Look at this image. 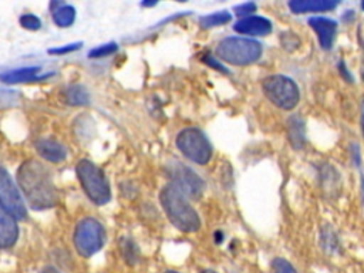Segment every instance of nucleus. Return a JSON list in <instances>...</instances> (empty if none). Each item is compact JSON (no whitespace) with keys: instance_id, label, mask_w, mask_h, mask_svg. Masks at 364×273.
I'll return each mask as SVG.
<instances>
[{"instance_id":"f257e3e1","label":"nucleus","mask_w":364,"mask_h":273,"mask_svg":"<svg viewBox=\"0 0 364 273\" xmlns=\"http://www.w3.org/2000/svg\"><path fill=\"white\" fill-rule=\"evenodd\" d=\"M17 185L33 209L44 210L57 205L58 195L51 173L40 161L27 159L18 166Z\"/></svg>"},{"instance_id":"f03ea898","label":"nucleus","mask_w":364,"mask_h":273,"mask_svg":"<svg viewBox=\"0 0 364 273\" xmlns=\"http://www.w3.org/2000/svg\"><path fill=\"white\" fill-rule=\"evenodd\" d=\"M159 200L168 219L178 230L185 233H193L199 230L200 219L196 210L189 205L186 196L172 183L162 188Z\"/></svg>"},{"instance_id":"7ed1b4c3","label":"nucleus","mask_w":364,"mask_h":273,"mask_svg":"<svg viewBox=\"0 0 364 273\" xmlns=\"http://www.w3.org/2000/svg\"><path fill=\"white\" fill-rule=\"evenodd\" d=\"M75 172L82 191L95 205H105L111 199V188L104 172L90 159H81Z\"/></svg>"},{"instance_id":"20e7f679","label":"nucleus","mask_w":364,"mask_h":273,"mask_svg":"<svg viewBox=\"0 0 364 273\" xmlns=\"http://www.w3.org/2000/svg\"><path fill=\"white\" fill-rule=\"evenodd\" d=\"M260 54V43L245 37H226L216 47L218 58L232 65L252 64L259 60Z\"/></svg>"},{"instance_id":"39448f33","label":"nucleus","mask_w":364,"mask_h":273,"mask_svg":"<svg viewBox=\"0 0 364 273\" xmlns=\"http://www.w3.org/2000/svg\"><path fill=\"white\" fill-rule=\"evenodd\" d=\"M73 242L80 256L90 257L104 246L105 229L95 218H84L75 226Z\"/></svg>"},{"instance_id":"423d86ee","label":"nucleus","mask_w":364,"mask_h":273,"mask_svg":"<svg viewBox=\"0 0 364 273\" xmlns=\"http://www.w3.org/2000/svg\"><path fill=\"white\" fill-rule=\"evenodd\" d=\"M262 88L269 101L282 109L294 108L300 98L296 82L284 75L266 77L262 82Z\"/></svg>"},{"instance_id":"0eeeda50","label":"nucleus","mask_w":364,"mask_h":273,"mask_svg":"<svg viewBox=\"0 0 364 273\" xmlns=\"http://www.w3.org/2000/svg\"><path fill=\"white\" fill-rule=\"evenodd\" d=\"M176 146L189 161L205 165L212 158V145L198 128H185L176 136Z\"/></svg>"},{"instance_id":"6e6552de","label":"nucleus","mask_w":364,"mask_h":273,"mask_svg":"<svg viewBox=\"0 0 364 273\" xmlns=\"http://www.w3.org/2000/svg\"><path fill=\"white\" fill-rule=\"evenodd\" d=\"M168 173L171 178V183L178 191H181L186 198L198 199L202 196L205 183L202 178L198 173H195L191 168L176 162L168 168Z\"/></svg>"},{"instance_id":"1a4fd4ad","label":"nucleus","mask_w":364,"mask_h":273,"mask_svg":"<svg viewBox=\"0 0 364 273\" xmlns=\"http://www.w3.org/2000/svg\"><path fill=\"white\" fill-rule=\"evenodd\" d=\"M0 203L6 208L17 220H23L27 216V208L24 200L17 189V185L13 182L10 173L0 168Z\"/></svg>"},{"instance_id":"9d476101","label":"nucleus","mask_w":364,"mask_h":273,"mask_svg":"<svg viewBox=\"0 0 364 273\" xmlns=\"http://www.w3.org/2000/svg\"><path fill=\"white\" fill-rule=\"evenodd\" d=\"M18 239L17 219L0 203V249L11 247Z\"/></svg>"},{"instance_id":"9b49d317","label":"nucleus","mask_w":364,"mask_h":273,"mask_svg":"<svg viewBox=\"0 0 364 273\" xmlns=\"http://www.w3.org/2000/svg\"><path fill=\"white\" fill-rule=\"evenodd\" d=\"M233 28L240 34H249V36H267L272 31V24L264 17L257 16H249L245 18H240L237 23H235Z\"/></svg>"},{"instance_id":"f8f14e48","label":"nucleus","mask_w":364,"mask_h":273,"mask_svg":"<svg viewBox=\"0 0 364 273\" xmlns=\"http://www.w3.org/2000/svg\"><path fill=\"white\" fill-rule=\"evenodd\" d=\"M309 23L311 28L316 31L320 46L323 48H330L336 36V28H337L336 21L324 17H313L309 20Z\"/></svg>"},{"instance_id":"ddd939ff","label":"nucleus","mask_w":364,"mask_h":273,"mask_svg":"<svg viewBox=\"0 0 364 273\" xmlns=\"http://www.w3.org/2000/svg\"><path fill=\"white\" fill-rule=\"evenodd\" d=\"M36 149L38 155L53 164H58L67 158V151L65 148L53 139H41L36 144Z\"/></svg>"},{"instance_id":"4468645a","label":"nucleus","mask_w":364,"mask_h":273,"mask_svg":"<svg viewBox=\"0 0 364 273\" xmlns=\"http://www.w3.org/2000/svg\"><path fill=\"white\" fill-rule=\"evenodd\" d=\"M41 68L40 67H21L17 70H10L3 74H0V80L6 84H20L27 81H37L43 80L44 77L40 75Z\"/></svg>"},{"instance_id":"2eb2a0df","label":"nucleus","mask_w":364,"mask_h":273,"mask_svg":"<svg viewBox=\"0 0 364 273\" xmlns=\"http://www.w3.org/2000/svg\"><path fill=\"white\" fill-rule=\"evenodd\" d=\"M337 6V1L330 0H297L290 1L289 7L293 13H311V11H324Z\"/></svg>"},{"instance_id":"dca6fc26","label":"nucleus","mask_w":364,"mask_h":273,"mask_svg":"<svg viewBox=\"0 0 364 273\" xmlns=\"http://www.w3.org/2000/svg\"><path fill=\"white\" fill-rule=\"evenodd\" d=\"M53 20L58 27H70L75 20V9L65 3H51Z\"/></svg>"},{"instance_id":"f3484780","label":"nucleus","mask_w":364,"mask_h":273,"mask_svg":"<svg viewBox=\"0 0 364 273\" xmlns=\"http://www.w3.org/2000/svg\"><path fill=\"white\" fill-rule=\"evenodd\" d=\"M65 101L70 105H85L90 102V95L84 87L71 85L65 90Z\"/></svg>"},{"instance_id":"a211bd4d","label":"nucleus","mask_w":364,"mask_h":273,"mask_svg":"<svg viewBox=\"0 0 364 273\" xmlns=\"http://www.w3.org/2000/svg\"><path fill=\"white\" fill-rule=\"evenodd\" d=\"M289 138L296 148H300L304 142V127L300 118L293 117L289 121Z\"/></svg>"},{"instance_id":"6ab92c4d","label":"nucleus","mask_w":364,"mask_h":273,"mask_svg":"<svg viewBox=\"0 0 364 273\" xmlns=\"http://www.w3.org/2000/svg\"><path fill=\"white\" fill-rule=\"evenodd\" d=\"M230 18H232V16L228 11H216V13H212V14H208V16L202 17L199 20V24L203 28H210V27L226 24L228 21H230Z\"/></svg>"},{"instance_id":"aec40b11","label":"nucleus","mask_w":364,"mask_h":273,"mask_svg":"<svg viewBox=\"0 0 364 273\" xmlns=\"http://www.w3.org/2000/svg\"><path fill=\"white\" fill-rule=\"evenodd\" d=\"M117 50H118V46L115 43H108V44H102L100 47L92 48L88 53V57L90 58H104V57H108V55L114 54Z\"/></svg>"},{"instance_id":"412c9836","label":"nucleus","mask_w":364,"mask_h":273,"mask_svg":"<svg viewBox=\"0 0 364 273\" xmlns=\"http://www.w3.org/2000/svg\"><path fill=\"white\" fill-rule=\"evenodd\" d=\"M18 23L23 28L30 30V31H36L41 27V20L36 14H31V13L21 14L18 18Z\"/></svg>"},{"instance_id":"4be33fe9","label":"nucleus","mask_w":364,"mask_h":273,"mask_svg":"<svg viewBox=\"0 0 364 273\" xmlns=\"http://www.w3.org/2000/svg\"><path fill=\"white\" fill-rule=\"evenodd\" d=\"M272 269L274 273H296L294 267L284 259H274L272 263Z\"/></svg>"},{"instance_id":"5701e85b","label":"nucleus","mask_w":364,"mask_h":273,"mask_svg":"<svg viewBox=\"0 0 364 273\" xmlns=\"http://www.w3.org/2000/svg\"><path fill=\"white\" fill-rule=\"evenodd\" d=\"M136 246L131 242V240H124L122 242V253H124V256H127V253L129 255L128 256V263H134L135 260H136Z\"/></svg>"},{"instance_id":"b1692460","label":"nucleus","mask_w":364,"mask_h":273,"mask_svg":"<svg viewBox=\"0 0 364 273\" xmlns=\"http://www.w3.org/2000/svg\"><path fill=\"white\" fill-rule=\"evenodd\" d=\"M255 9H256V6L253 3H245V4H240V6L235 7V13L245 18V17H249V14L252 11H255Z\"/></svg>"},{"instance_id":"393cba45","label":"nucleus","mask_w":364,"mask_h":273,"mask_svg":"<svg viewBox=\"0 0 364 273\" xmlns=\"http://www.w3.org/2000/svg\"><path fill=\"white\" fill-rule=\"evenodd\" d=\"M81 47V43H75V44H67L64 47H58V48H50L48 53L50 54H67L71 51H75Z\"/></svg>"},{"instance_id":"a878e982","label":"nucleus","mask_w":364,"mask_h":273,"mask_svg":"<svg viewBox=\"0 0 364 273\" xmlns=\"http://www.w3.org/2000/svg\"><path fill=\"white\" fill-rule=\"evenodd\" d=\"M205 61H206V63H208V64H209V65H212V67H215V68H216V70H220V71H223V73H226V70H225V68H223V67H222V65H220V64H219V63H218V61H215V60H213V58H212V57H210V58H208V57H206V58H205Z\"/></svg>"},{"instance_id":"bb28decb","label":"nucleus","mask_w":364,"mask_h":273,"mask_svg":"<svg viewBox=\"0 0 364 273\" xmlns=\"http://www.w3.org/2000/svg\"><path fill=\"white\" fill-rule=\"evenodd\" d=\"M360 112H361V128H363V134H364V97L361 98V104H360Z\"/></svg>"},{"instance_id":"cd10ccee","label":"nucleus","mask_w":364,"mask_h":273,"mask_svg":"<svg viewBox=\"0 0 364 273\" xmlns=\"http://www.w3.org/2000/svg\"><path fill=\"white\" fill-rule=\"evenodd\" d=\"M41 273H60V272L55 267H53V266H47V267L43 269Z\"/></svg>"},{"instance_id":"c85d7f7f","label":"nucleus","mask_w":364,"mask_h":273,"mask_svg":"<svg viewBox=\"0 0 364 273\" xmlns=\"http://www.w3.org/2000/svg\"><path fill=\"white\" fill-rule=\"evenodd\" d=\"M361 78L364 81V55H363V63H361Z\"/></svg>"},{"instance_id":"c756f323","label":"nucleus","mask_w":364,"mask_h":273,"mask_svg":"<svg viewBox=\"0 0 364 273\" xmlns=\"http://www.w3.org/2000/svg\"><path fill=\"white\" fill-rule=\"evenodd\" d=\"M202 273H216V272H213V270H205V272H202Z\"/></svg>"},{"instance_id":"7c9ffc66","label":"nucleus","mask_w":364,"mask_h":273,"mask_svg":"<svg viewBox=\"0 0 364 273\" xmlns=\"http://www.w3.org/2000/svg\"><path fill=\"white\" fill-rule=\"evenodd\" d=\"M165 273H179V272H175V270H168V272H165Z\"/></svg>"},{"instance_id":"2f4dec72","label":"nucleus","mask_w":364,"mask_h":273,"mask_svg":"<svg viewBox=\"0 0 364 273\" xmlns=\"http://www.w3.org/2000/svg\"><path fill=\"white\" fill-rule=\"evenodd\" d=\"M361 7H363V9H364V1H363V3H361Z\"/></svg>"}]
</instances>
